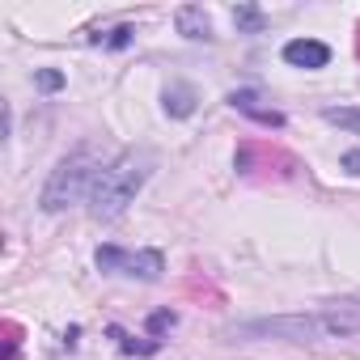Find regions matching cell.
Returning <instances> with one entry per match:
<instances>
[{
    "label": "cell",
    "mask_w": 360,
    "mask_h": 360,
    "mask_svg": "<svg viewBox=\"0 0 360 360\" xmlns=\"http://www.w3.org/2000/svg\"><path fill=\"white\" fill-rule=\"evenodd\" d=\"M360 330V309L356 305H330L318 314H271V318H250L229 326V339H288V343H314L330 335H356Z\"/></svg>",
    "instance_id": "cell-1"
},
{
    "label": "cell",
    "mask_w": 360,
    "mask_h": 360,
    "mask_svg": "<svg viewBox=\"0 0 360 360\" xmlns=\"http://www.w3.org/2000/svg\"><path fill=\"white\" fill-rule=\"evenodd\" d=\"M153 165H157V157H153L148 148H127V153H119L110 165H102L98 183H94V191H89V217H94V221H115V217L140 195V187L148 183Z\"/></svg>",
    "instance_id": "cell-2"
},
{
    "label": "cell",
    "mask_w": 360,
    "mask_h": 360,
    "mask_svg": "<svg viewBox=\"0 0 360 360\" xmlns=\"http://www.w3.org/2000/svg\"><path fill=\"white\" fill-rule=\"evenodd\" d=\"M98 174H102V161L89 144L72 148L68 157L56 161V169L47 174V183H43V195H39V208L43 212H64L81 200H89L94 183H98Z\"/></svg>",
    "instance_id": "cell-3"
},
{
    "label": "cell",
    "mask_w": 360,
    "mask_h": 360,
    "mask_svg": "<svg viewBox=\"0 0 360 360\" xmlns=\"http://www.w3.org/2000/svg\"><path fill=\"white\" fill-rule=\"evenodd\" d=\"M94 259H98V267L106 276H127V280H144V284L161 280V271H165L161 250H119V246H102Z\"/></svg>",
    "instance_id": "cell-4"
},
{
    "label": "cell",
    "mask_w": 360,
    "mask_h": 360,
    "mask_svg": "<svg viewBox=\"0 0 360 360\" xmlns=\"http://www.w3.org/2000/svg\"><path fill=\"white\" fill-rule=\"evenodd\" d=\"M284 64H292V68H326L330 64V47L326 43H318V39H292V43H284Z\"/></svg>",
    "instance_id": "cell-5"
},
{
    "label": "cell",
    "mask_w": 360,
    "mask_h": 360,
    "mask_svg": "<svg viewBox=\"0 0 360 360\" xmlns=\"http://www.w3.org/2000/svg\"><path fill=\"white\" fill-rule=\"evenodd\" d=\"M174 26L183 39H212V18L200 9V5H183L174 13Z\"/></svg>",
    "instance_id": "cell-6"
},
{
    "label": "cell",
    "mask_w": 360,
    "mask_h": 360,
    "mask_svg": "<svg viewBox=\"0 0 360 360\" xmlns=\"http://www.w3.org/2000/svg\"><path fill=\"white\" fill-rule=\"evenodd\" d=\"M229 106H233V110H242V115H250V119H259V123H267V127H284V115H280V110L259 106V98H255L250 89H238V94L229 98Z\"/></svg>",
    "instance_id": "cell-7"
},
{
    "label": "cell",
    "mask_w": 360,
    "mask_h": 360,
    "mask_svg": "<svg viewBox=\"0 0 360 360\" xmlns=\"http://www.w3.org/2000/svg\"><path fill=\"white\" fill-rule=\"evenodd\" d=\"M191 110H195V89H191V85H183V81H174V85L165 89V115L187 119Z\"/></svg>",
    "instance_id": "cell-8"
},
{
    "label": "cell",
    "mask_w": 360,
    "mask_h": 360,
    "mask_svg": "<svg viewBox=\"0 0 360 360\" xmlns=\"http://www.w3.org/2000/svg\"><path fill=\"white\" fill-rule=\"evenodd\" d=\"M233 22H238V30L242 34H263L271 22H267V13L263 9H255V5H233Z\"/></svg>",
    "instance_id": "cell-9"
},
{
    "label": "cell",
    "mask_w": 360,
    "mask_h": 360,
    "mask_svg": "<svg viewBox=\"0 0 360 360\" xmlns=\"http://www.w3.org/2000/svg\"><path fill=\"white\" fill-rule=\"evenodd\" d=\"M322 119L343 127V131H352V136H360V106H326Z\"/></svg>",
    "instance_id": "cell-10"
},
{
    "label": "cell",
    "mask_w": 360,
    "mask_h": 360,
    "mask_svg": "<svg viewBox=\"0 0 360 360\" xmlns=\"http://www.w3.org/2000/svg\"><path fill=\"white\" fill-rule=\"evenodd\" d=\"M131 34H136L131 26H115V30H106V34H94V43H98V47H127Z\"/></svg>",
    "instance_id": "cell-11"
},
{
    "label": "cell",
    "mask_w": 360,
    "mask_h": 360,
    "mask_svg": "<svg viewBox=\"0 0 360 360\" xmlns=\"http://www.w3.org/2000/svg\"><path fill=\"white\" fill-rule=\"evenodd\" d=\"M34 85L47 89V94H56V89H64V72H56V68H39V72H34Z\"/></svg>",
    "instance_id": "cell-12"
},
{
    "label": "cell",
    "mask_w": 360,
    "mask_h": 360,
    "mask_svg": "<svg viewBox=\"0 0 360 360\" xmlns=\"http://www.w3.org/2000/svg\"><path fill=\"white\" fill-rule=\"evenodd\" d=\"M174 322H178V318H174L169 309H161V314H153V318H148V330L157 335V330H165V326H174Z\"/></svg>",
    "instance_id": "cell-13"
},
{
    "label": "cell",
    "mask_w": 360,
    "mask_h": 360,
    "mask_svg": "<svg viewBox=\"0 0 360 360\" xmlns=\"http://www.w3.org/2000/svg\"><path fill=\"white\" fill-rule=\"evenodd\" d=\"M339 165H343L347 174H356V178H360V148H347V153L339 157Z\"/></svg>",
    "instance_id": "cell-14"
}]
</instances>
